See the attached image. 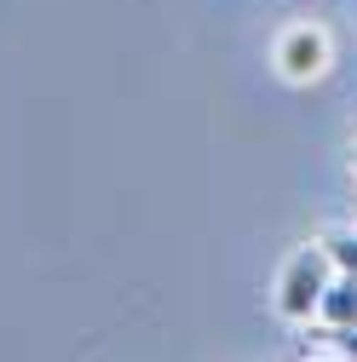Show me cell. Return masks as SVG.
I'll list each match as a JSON object with an SVG mask.
<instances>
[{
  "label": "cell",
  "mask_w": 357,
  "mask_h": 362,
  "mask_svg": "<svg viewBox=\"0 0 357 362\" xmlns=\"http://www.w3.org/2000/svg\"><path fill=\"white\" fill-rule=\"evenodd\" d=\"M334 282V264L323 253V242H300L283 264H277V276H271V310L283 316L288 328H311L317 322V305Z\"/></svg>",
  "instance_id": "1"
},
{
  "label": "cell",
  "mask_w": 357,
  "mask_h": 362,
  "mask_svg": "<svg viewBox=\"0 0 357 362\" xmlns=\"http://www.w3.org/2000/svg\"><path fill=\"white\" fill-rule=\"evenodd\" d=\"M271 69H277L288 86L323 81V75L334 69V35H329V23H317V18H294V23H283L277 40H271Z\"/></svg>",
  "instance_id": "2"
},
{
  "label": "cell",
  "mask_w": 357,
  "mask_h": 362,
  "mask_svg": "<svg viewBox=\"0 0 357 362\" xmlns=\"http://www.w3.org/2000/svg\"><path fill=\"white\" fill-rule=\"evenodd\" d=\"M317 328H329V334L357 328V276L334 270V282H329V293H323V305H317Z\"/></svg>",
  "instance_id": "3"
},
{
  "label": "cell",
  "mask_w": 357,
  "mask_h": 362,
  "mask_svg": "<svg viewBox=\"0 0 357 362\" xmlns=\"http://www.w3.org/2000/svg\"><path fill=\"white\" fill-rule=\"evenodd\" d=\"M317 242H323V253H329V264H334V270L357 276V224H329Z\"/></svg>",
  "instance_id": "4"
},
{
  "label": "cell",
  "mask_w": 357,
  "mask_h": 362,
  "mask_svg": "<svg viewBox=\"0 0 357 362\" xmlns=\"http://www.w3.org/2000/svg\"><path fill=\"white\" fill-rule=\"evenodd\" d=\"M329 345H334V351H340L346 362H357V328H346V334H334Z\"/></svg>",
  "instance_id": "5"
},
{
  "label": "cell",
  "mask_w": 357,
  "mask_h": 362,
  "mask_svg": "<svg viewBox=\"0 0 357 362\" xmlns=\"http://www.w3.org/2000/svg\"><path fill=\"white\" fill-rule=\"evenodd\" d=\"M305 362H346V356H340V351L329 345V351H317V356H305Z\"/></svg>",
  "instance_id": "6"
},
{
  "label": "cell",
  "mask_w": 357,
  "mask_h": 362,
  "mask_svg": "<svg viewBox=\"0 0 357 362\" xmlns=\"http://www.w3.org/2000/svg\"><path fill=\"white\" fill-rule=\"evenodd\" d=\"M351 173H357V139H351Z\"/></svg>",
  "instance_id": "7"
}]
</instances>
